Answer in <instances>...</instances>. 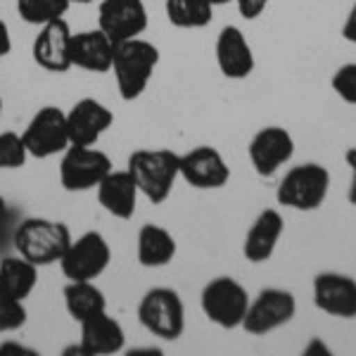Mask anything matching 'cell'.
I'll return each mask as SVG.
<instances>
[{
  "label": "cell",
  "mask_w": 356,
  "mask_h": 356,
  "mask_svg": "<svg viewBox=\"0 0 356 356\" xmlns=\"http://www.w3.org/2000/svg\"><path fill=\"white\" fill-rule=\"evenodd\" d=\"M29 314L22 300H15L13 295H8L0 288V332H15L24 328Z\"/></svg>",
  "instance_id": "83f0119b"
},
{
  "label": "cell",
  "mask_w": 356,
  "mask_h": 356,
  "mask_svg": "<svg viewBox=\"0 0 356 356\" xmlns=\"http://www.w3.org/2000/svg\"><path fill=\"white\" fill-rule=\"evenodd\" d=\"M330 86L335 95L347 105H356V62H347L332 74Z\"/></svg>",
  "instance_id": "f1b7e54d"
},
{
  "label": "cell",
  "mask_w": 356,
  "mask_h": 356,
  "mask_svg": "<svg viewBox=\"0 0 356 356\" xmlns=\"http://www.w3.org/2000/svg\"><path fill=\"white\" fill-rule=\"evenodd\" d=\"M304 354H307V356H312V354H321V356L325 354V356H328L330 349L325 347V342H321L318 337H314V340L309 342V347H304Z\"/></svg>",
  "instance_id": "e575fe53"
},
{
  "label": "cell",
  "mask_w": 356,
  "mask_h": 356,
  "mask_svg": "<svg viewBox=\"0 0 356 356\" xmlns=\"http://www.w3.org/2000/svg\"><path fill=\"white\" fill-rule=\"evenodd\" d=\"M200 307L214 325L223 330H233L243 325L247 307H250V295L231 275H219L202 288Z\"/></svg>",
  "instance_id": "8992f818"
},
{
  "label": "cell",
  "mask_w": 356,
  "mask_h": 356,
  "mask_svg": "<svg viewBox=\"0 0 356 356\" xmlns=\"http://www.w3.org/2000/svg\"><path fill=\"white\" fill-rule=\"evenodd\" d=\"M285 233V221L278 209H264L245 235L243 254L250 264H264L273 257Z\"/></svg>",
  "instance_id": "ffe728a7"
},
{
  "label": "cell",
  "mask_w": 356,
  "mask_h": 356,
  "mask_svg": "<svg viewBox=\"0 0 356 356\" xmlns=\"http://www.w3.org/2000/svg\"><path fill=\"white\" fill-rule=\"evenodd\" d=\"M344 162H347V166L352 169V181H349L347 200H349V204L356 207V147H349V150L344 152Z\"/></svg>",
  "instance_id": "4dcf8cb0"
},
{
  "label": "cell",
  "mask_w": 356,
  "mask_h": 356,
  "mask_svg": "<svg viewBox=\"0 0 356 356\" xmlns=\"http://www.w3.org/2000/svg\"><path fill=\"white\" fill-rule=\"evenodd\" d=\"M13 50V36H10V29L0 19V57H8Z\"/></svg>",
  "instance_id": "d6a6232c"
},
{
  "label": "cell",
  "mask_w": 356,
  "mask_h": 356,
  "mask_svg": "<svg viewBox=\"0 0 356 356\" xmlns=\"http://www.w3.org/2000/svg\"><path fill=\"white\" fill-rule=\"evenodd\" d=\"M72 8L69 0H17V13L26 24L43 26L48 22L62 19Z\"/></svg>",
  "instance_id": "484cf974"
},
{
  "label": "cell",
  "mask_w": 356,
  "mask_h": 356,
  "mask_svg": "<svg viewBox=\"0 0 356 356\" xmlns=\"http://www.w3.org/2000/svg\"><path fill=\"white\" fill-rule=\"evenodd\" d=\"M22 140L26 145L29 157L50 159L62 154L72 145L67 129V112L55 105H45L31 117L26 129L22 131Z\"/></svg>",
  "instance_id": "9c48e42d"
},
{
  "label": "cell",
  "mask_w": 356,
  "mask_h": 356,
  "mask_svg": "<svg viewBox=\"0 0 356 356\" xmlns=\"http://www.w3.org/2000/svg\"><path fill=\"white\" fill-rule=\"evenodd\" d=\"M214 8H219V5H228V3H233V0H209Z\"/></svg>",
  "instance_id": "8d00e7d4"
},
{
  "label": "cell",
  "mask_w": 356,
  "mask_h": 356,
  "mask_svg": "<svg viewBox=\"0 0 356 356\" xmlns=\"http://www.w3.org/2000/svg\"><path fill=\"white\" fill-rule=\"evenodd\" d=\"M29 159L22 134L0 131V169H22Z\"/></svg>",
  "instance_id": "4316f807"
},
{
  "label": "cell",
  "mask_w": 356,
  "mask_h": 356,
  "mask_svg": "<svg viewBox=\"0 0 356 356\" xmlns=\"http://www.w3.org/2000/svg\"><path fill=\"white\" fill-rule=\"evenodd\" d=\"M235 5H238V13L243 19H257L264 10H266L268 0H233Z\"/></svg>",
  "instance_id": "f546056e"
},
{
  "label": "cell",
  "mask_w": 356,
  "mask_h": 356,
  "mask_svg": "<svg viewBox=\"0 0 356 356\" xmlns=\"http://www.w3.org/2000/svg\"><path fill=\"white\" fill-rule=\"evenodd\" d=\"M166 19L178 29H204L211 24L214 5L209 0H166Z\"/></svg>",
  "instance_id": "d4e9b609"
},
{
  "label": "cell",
  "mask_w": 356,
  "mask_h": 356,
  "mask_svg": "<svg viewBox=\"0 0 356 356\" xmlns=\"http://www.w3.org/2000/svg\"><path fill=\"white\" fill-rule=\"evenodd\" d=\"M342 38L347 43H354L356 45V0H354L352 10H349L347 19H344V24H342Z\"/></svg>",
  "instance_id": "1f68e13d"
},
{
  "label": "cell",
  "mask_w": 356,
  "mask_h": 356,
  "mask_svg": "<svg viewBox=\"0 0 356 356\" xmlns=\"http://www.w3.org/2000/svg\"><path fill=\"white\" fill-rule=\"evenodd\" d=\"M112 261V247L107 238L97 231H86L65 250L57 261L67 280H95L107 271Z\"/></svg>",
  "instance_id": "ba28073f"
},
{
  "label": "cell",
  "mask_w": 356,
  "mask_h": 356,
  "mask_svg": "<svg viewBox=\"0 0 356 356\" xmlns=\"http://www.w3.org/2000/svg\"><path fill=\"white\" fill-rule=\"evenodd\" d=\"M72 243V231L67 223L43 216H29L15 231V250L33 266L57 264Z\"/></svg>",
  "instance_id": "7a4b0ae2"
},
{
  "label": "cell",
  "mask_w": 356,
  "mask_h": 356,
  "mask_svg": "<svg viewBox=\"0 0 356 356\" xmlns=\"http://www.w3.org/2000/svg\"><path fill=\"white\" fill-rule=\"evenodd\" d=\"M0 354H29V356H33L36 352H33V349H29V347H24V344L5 342V344H0Z\"/></svg>",
  "instance_id": "836d02e7"
},
{
  "label": "cell",
  "mask_w": 356,
  "mask_h": 356,
  "mask_svg": "<svg viewBox=\"0 0 356 356\" xmlns=\"http://www.w3.org/2000/svg\"><path fill=\"white\" fill-rule=\"evenodd\" d=\"M8 216H10V211H8V202H5V197L0 195V228L8 223Z\"/></svg>",
  "instance_id": "d590c367"
},
{
  "label": "cell",
  "mask_w": 356,
  "mask_h": 356,
  "mask_svg": "<svg viewBox=\"0 0 356 356\" xmlns=\"http://www.w3.org/2000/svg\"><path fill=\"white\" fill-rule=\"evenodd\" d=\"M114 124V114L95 97H81L67 112V129L72 145H97Z\"/></svg>",
  "instance_id": "9a60e30c"
},
{
  "label": "cell",
  "mask_w": 356,
  "mask_h": 356,
  "mask_svg": "<svg viewBox=\"0 0 356 356\" xmlns=\"http://www.w3.org/2000/svg\"><path fill=\"white\" fill-rule=\"evenodd\" d=\"M112 171V159L95 145H69L60 159V186L67 193L95 191Z\"/></svg>",
  "instance_id": "52a82bcc"
},
{
  "label": "cell",
  "mask_w": 356,
  "mask_h": 356,
  "mask_svg": "<svg viewBox=\"0 0 356 356\" xmlns=\"http://www.w3.org/2000/svg\"><path fill=\"white\" fill-rule=\"evenodd\" d=\"M81 337L79 349L86 356H110L119 354L126 347L124 325L107 312H100L90 318L81 321Z\"/></svg>",
  "instance_id": "ac0fdd59"
},
{
  "label": "cell",
  "mask_w": 356,
  "mask_h": 356,
  "mask_svg": "<svg viewBox=\"0 0 356 356\" xmlns=\"http://www.w3.org/2000/svg\"><path fill=\"white\" fill-rule=\"evenodd\" d=\"M65 309L76 323L90 318V316L107 312V300L105 292H102L93 280H69L65 285Z\"/></svg>",
  "instance_id": "603a6c76"
},
{
  "label": "cell",
  "mask_w": 356,
  "mask_h": 356,
  "mask_svg": "<svg viewBox=\"0 0 356 356\" xmlns=\"http://www.w3.org/2000/svg\"><path fill=\"white\" fill-rule=\"evenodd\" d=\"M330 171L323 164L307 162L297 164L280 178L275 200L280 207L295 211H314L328 200Z\"/></svg>",
  "instance_id": "277c9868"
},
{
  "label": "cell",
  "mask_w": 356,
  "mask_h": 356,
  "mask_svg": "<svg viewBox=\"0 0 356 356\" xmlns=\"http://www.w3.org/2000/svg\"><path fill=\"white\" fill-rule=\"evenodd\" d=\"M314 304L332 318H356V280L337 271L318 273L314 278Z\"/></svg>",
  "instance_id": "5bb4252c"
},
{
  "label": "cell",
  "mask_w": 356,
  "mask_h": 356,
  "mask_svg": "<svg viewBox=\"0 0 356 356\" xmlns=\"http://www.w3.org/2000/svg\"><path fill=\"white\" fill-rule=\"evenodd\" d=\"M97 29L117 45L138 38L147 29V10L143 0H102L97 8Z\"/></svg>",
  "instance_id": "7c38bea8"
},
{
  "label": "cell",
  "mask_w": 356,
  "mask_h": 356,
  "mask_svg": "<svg viewBox=\"0 0 356 356\" xmlns=\"http://www.w3.org/2000/svg\"><path fill=\"white\" fill-rule=\"evenodd\" d=\"M97 191V202L107 214H112L114 219L129 221L136 214V204H138V186L134 181V176L129 174V169L122 171H110L105 178L100 181Z\"/></svg>",
  "instance_id": "44dd1931"
},
{
  "label": "cell",
  "mask_w": 356,
  "mask_h": 356,
  "mask_svg": "<svg viewBox=\"0 0 356 356\" xmlns=\"http://www.w3.org/2000/svg\"><path fill=\"white\" fill-rule=\"evenodd\" d=\"M69 45H72V29L62 19L48 22L41 26L31 45L33 62L45 72L65 74L72 69V57H69Z\"/></svg>",
  "instance_id": "2e32d148"
},
{
  "label": "cell",
  "mask_w": 356,
  "mask_h": 356,
  "mask_svg": "<svg viewBox=\"0 0 356 356\" xmlns=\"http://www.w3.org/2000/svg\"><path fill=\"white\" fill-rule=\"evenodd\" d=\"M178 166H181V154L159 147V150L131 152L126 169L134 176L138 193L143 197L150 200L152 204H162L181 178Z\"/></svg>",
  "instance_id": "3957f363"
},
{
  "label": "cell",
  "mask_w": 356,
  "mask_h": 356,
  "mask_svg": "<svg viewBox=\"0 0 356 356\" xmlns=\"http://www.w3.org/2000/svg\"><path fill=\"white\" fill-rule=\"evenodd\" d=\"M297 314V300L290 290L266 288L254 300H250L247 314L243 318V328L250 335H268V332L288 325Z\"/></svg>",
  "instance_id": "30bf717a"
},
{
  "label": "cell",
  "mask_w": 356,
  "mask_h": 356,
  "mask_svg": "<svg viewBox=\"0 0 356 356\" xmlns=\"http://www.w3.org/2000/svg\"><path fill=\"white\" fill-rule=\"evenodd\" d=\"M69 57H72V67H79L90 74H107L112 72L114 43L100 29L72 33Z\"/></svg>",
  "instance_id": "d6986e66"
},
{
  "label": "cell",
  "mask_w": 356,
  "mask_h": 356,
  "mask_svg": "<svg viewBox=\"0 0 356 356\" xmlns=\"http://www.w3.org/2000/svg\"><path fill=\"white\" fill-rule=\"evenodd\" d=\"M69 3H76V5H88V3H93V0H69Z\"/></svg>",
  "instance_id": "74e56055"
},
{
  "label": "cell",
  "mask_w": 356,
  "mask_h": 356,
  "mask_svg": "<svg viewBox=\"0 0 356 356\" xmlns=\"http://www.w3.org/2000/svg\"><path fill=\"white\" fill-rule=\"evenodd\" d=\"M138 321L150 335L174 342L186 330V304L171 288H152L138 304Z\"/></svg>",
  "instance_id": "5b68a950"
},
{
  "label": "cell",
  "mask_w": 356,
  "mask_h": 356,
  "mask_svg": "<svg viewBox=\"0 0 356 356\" xmlns=\"http://www.w3.org/2000/svg\"><path fill=\"white\" fill-rule=\"evenodd\" d=\"M250 162L261 178H271L295 154V138L283 126H264L257 131L247 147Z\"/></svg>",
  "instance_id": "8fae6325"
},
{
  "label": "cell",
  "mask_w": 356,
  "mask_h": 356,
  "mask_svg": "<svg viewBox=\"0 0 356 356\" xmlns=\"http://www.w3.org/2000/svg\"><path fill=\"white\" fill-rule=\"evenodd\" d=\"M159 65V50L145 38H131L114 45L112 72L124 102H134L145 93L154 69Z\"/></svg>",
  "instance_id": "6da1fadb"
},
{
  "label": "cell",
  "mask_w": 356,
  "mask_h": 356,
  "mask_svg": "<svg viewBox=\"0 0 356 356\" xmlns=\"http://www.w3.org/2000/svg\"><path fill=\"white\" fill-rule=\"evenodd\" d=\"M0 119H3V95H0Z\"/></svg>",
  "instance_id": "f35d334b"
},
{
  "label": "cell",
  "mask_w": 356,
  "mask_h": 356,
  "mask_svg": "<svg viewBox=\"0 0 356 356\" xmlns=\"http://www.w3.org/2000/svg\"><path fill=\"white\" fill-rule=\"evenodd\" d=\"M178 174L195 191H216L231 181L226 159L211 145H197L191 152L181 154Z\"/></svg>",
  "instance_id": "4fadbf2b"
},
{
  "label": "cell",
  "mask_w": 356,
  "mask_h": 356,
  "mask_svg": "<svg viewBox=\"0 0 356 356\" xmlns=\"http://www.w3.org/2000/svg\"><path fill=\"white\" fill-rule=\"evenodd\" d=\"M178 252L176 238L159 223H143L136 240L138 264L145 268H162L174 261Z\"/></svg>",
  "instance_id": "7402d4cb"
},
{
  "label": "cell",
  "mask_w": 356,
  "mask_h": 356,
  "mask_svg": "<svg viewBox=\"0 0 356 356\" xmlns=\"http://www.w3.org/2000/svg\"><path fill=\"white\" fill-rule=\"evenodd\" d=\"M214 53L219 72L231 81H243L254 72V53H252L245 33L238 26L228 24L221 29L219 36H216Z\"/></svg>",
  "instance_id": "e0dca14e"
},
{
  "label": "cell",
  "mask_w": 356,
  "mask_h": 356,
  "mask_svg": "<svg viewBox=\"0 0 356 356\" xmlns=\"http://www.w3.org/2000/svg\"><path fill=\"white\" fill-rule=\"evenodd\" d=\"M38 283V266H33L31 261H26L24 257H5L0 261V288L8 295H13L15 300L24 302Z\"/></svg>",
  "instance_id": "cb8c5ba5"
}]
</instances>
